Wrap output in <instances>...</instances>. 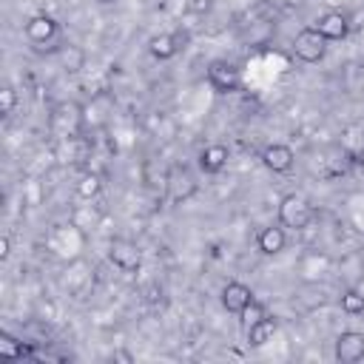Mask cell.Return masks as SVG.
<instances>
[{
	"instance_id": "cell-1",
	"label": "cell",
	"mask_w": 364,
	"mask_h": 364,
	"mask_svg": "<svg viewBox=\"0 0 364 364\" xmlns=\"http://www.w3.org/2000/svg\"><path fill=\"white\" fill-rule=\"evenodd\" d=\"M313 222V205L301 196V193H287L279 202V225L293 228V230H304Z\"/></svg>"
},
{
	"instance_id": "cell-2",
	"label": "cell",
	"mask_w": 364,
	"mask_h": 364,
	"mask_svg": "<svg viewBox=\"0 0 364 364\" xmlns=\"http://www.w3.org/2000/svg\"><path fill=\"white\" fill-rule=\"evenodd\" d=\"M293 57H299L301 63H318L324 60L327 54V40L313 28V26H304L296 37H293Z\"/></svg>"
},
{
	"instance_id": "cell-3",
	"label": "cell",
	"mask_w": 364,
	"mask_h": 364,
	"mask_svg": "<svg viewBox=\"0 0 364 364\" xmlns=\"http://www.w3.org/2000/svg\"><path fill=\"white\" fill-rule=\"evenodd\" d=\"M336 358L341 364H355L364 358V333L361 330H341L336 336Z\"/></svg>"
},
{
	"instance_id": "cell-4",
	"label": "cell",
	"mask_w": 364,
	"mask_h": 364,
	"mask_svg": "<svg viewBox=\"0 0 364 364\" xmlns=\"http://www.w3.org/2000/svg\"><path fill=\"white\" fill-rule=\"evenodd\" d=\"M108 259H111L119 270H125V273H134V270H139V264H142V253H139L136 245L128 242V239H111V245H108Z\"/></svg>"
},
{
	"instance_id": "cell-5",
	"label": "cell",
	"mask_w": 364,
	"mask_h": 364,
	"mask_svg": "<svg viewBox=\"0 0 364 364\" xmlns=\"http://www.w3.org/2000/svg\"><path fill=\"white\" fill-rule=\"evenodd\" d=\"M293 162H296V154L287 142H273L262 151V165L273 173H287L293 168Z\"/></svg>"
},
{
	"instance_id": "cell-6",
	"label": "cell",
	"mask_w": 364,
	"mask_h": 364,
	"mask_svg": "<svg viewBox=\"0 0 364 364\" xmlns=\"http://www.w3.org/2000/svg\"><path fill=\"white\" fill-rule=\"evenodd\" d=\"M253 301H256V299H253V290H250L245 282H228V284L222 287V307H225L228 313L242 316V310L250 307Z\"/></svg>"
},
{
	"instance_id": "cell-7",
	"label": "cell",
	"mask_w": 364,
	"mask_h": 364,
	"mask_svg": "<svg viewBox=\"0 0 364 364\" xmlns=\"http://www.w3.org/2000/svg\"><path fill=\"white\" fill-rule=\"evenodd\" d=\"M313 28L330 43V40H344L347 31H350V23H347V17L341 11H324V14H318L313 20Z\"/></svg>"
},
{
	"instance_id": "cell-8",
	"label": "cell",
	"mask_w": 364,
	"mask_h": 364,
	"mask_svg": "<svg viewBox=\"0 0 364 364\" xmlns=\"http://www.w3.org/2000/svg\"><path fill=\"white\" fill-rule=\"evenodd\" d=\"M208 82H210L216 91H222V94L236 91V88H239V71H236L230 63H225V60H213V63L208 65Z\"/></svg>"
},
{
	"instance_id": "cell-9",
	"label": "cell",
	"mask_w": 364,
	"mask_h": 364,
	"mask_svg": "<svg viewBox=\"0 0 364 364\" xmlns=\"http://www.w3.org/2000/svg\"><path fill=\"white\" fill-rule=\"evenodd\" d=\"M287 245V233H284V225H267L259 230L256 236V247L264 253V256H276L282 253Z\"/></svg>"
},
{
	"instance_id": "cell-10",
	"label": "cell",
	"mask_w": 364,
	"mask_h": 364,
	"mask_svg": "<svg viewBox=\"0 0 364 364\" xmlns=\"http://www.w3.org/2000/svg\"><path fill=\"white\" fill-rule=\"evenodd\" d=\"M26 37L31 43H48L54 34H57V20L51 14H34L26 20Z\"/></svg>"
},
{
	"instance_id": "cell-11",
	"label": "cell",
	"mask_w": 364,
	"mask_h": 364,
	"mask_svg": "<svg viewBox=\"0 0 364 364\" xmlns=\"http://www.w3.org/2000/svg\"><path fill=\"white\" fill-rule=\"evenodd\" d=\"M228 148L225 145H219V142H213V145H205L202 148V154H199V168L205 171V173H222L225 168H228Z\"/></svg>"
},
{
	"instance_id": "cell-12",
	"label": "cell",
	"mask_w": 364,
	"mask_h": 364,
	"mask_svg": "<svg viewBox=\"0 0 364 364\" xmlns=\"http://www.w3.org/2000/svg\"><path fill=\"white\" fill-rule=\"evenodd\" d=\"M276 318H270L267 313L262 316V318H256L250 327H245V333H247V344L250 347H264L270 338H273V333H276Z\"/></svg>"
},
{
	"instance_id": "cell-13",
	"label": "cell",
	"mask_w": 364,
	"mask_h": 364,
	"mask_svg": "<svg viewBox=\"0 0 364 364\" xmlns=\"http://www.w3.org/2000/svg\"><path fill=\"white\" fill-rule=\"evenodd\" d=\"M148 51H151L154 60H171L179 51V46H176V37L173 34H154L148 40Z\"/></svg>"
},
{
	"instance_id": "cell-14",
	"label": "cell",
	"mask_w": 364,
	"mask_h": 364,
	"mask_svg": "<svg viewBox=\"0 0 364 364\" xmlns=\"http://www.w3.org/2000/svg\"><path fill=\"white\" fill-rule=\"evenodd\" d=\"M341 310H344L347 316H361V313H364V293L355 290V287L344 290V293H341Z\"/></svg>"
},
{
	"instance_id": "cell-15",
	"label": "cell",
	"mask_w": 364,
	"mask_h": 364,
	"mask_svg": "<svg viewBox=\"0 0 364 364\" xmlns=\"http://www.w3.org/2000/svg\"><path fill=\"white\" fill-rule=\"evenodd\" d=\"M0 355L3 358H23L26 355V347H23V341L11 338L9 333H0Z\"/></svg>"
},
{
	"instance_id": "cell-16",
	"label": "cell",
	"mask_w": 364,
	"mask_h": 364,
	"mask_svg": "<svg viewBox=\"0 0 364 364\" xmlns=\"http://www.w3.org/2000/svg\"><path fill=\"white\" fill-rule=\"evenodd\" d=\"M100 191H102V182H100L97 173H85V176L77 182V193H80L82 199H94Z\"/></svg>"
},
{
	"instance_id": "cell-17",
	"label": "cell",
	"mask_w": 364,
	"mask_h": 364,
	"mask_svg": "<svg viewBox=\"0 0 364 364\" xmlns=\"http://www.w3.org/2000/svg\"><path fill=\"white\" fill-rule=\"evenodd\" d=\"M14 102H17L14 88H11V85H3V88H0V114L9 117V114L14 111Z\"/></svg>"
},
{
	"instance_id": "cell-18",
	"label": "cell",
	"mask_w": 364,
	"mask_h": 364,
	"mask_svg": "<svg viewBox=\"0 0 364 364\" xmlns=\"http://www.w3.org/2000/svg\"><path fill=\"white\" fill-rule=\"evenodd\" d=\"M262 316H264V307H262L259 301H253L250 307H245V310H242V318H245V327H250V324H253L256 318H262Z\"/></svg>"
},
{
	"instance_id": "cell-19",
	"label": "cell",
	"mask_w": 364,
	"mask_h": 364,
	"mask_svg": "<svg viewBox=\"0 0 364 364\" xmlns=\"http://www.w3.org/2000/svg\"><path fill=\"white\" fill-rule=\"evenodd\" d=\"M9 253H11V239L3 236V239H0V259H9Z\"/></svg>"
},
{
	"instance_id": "cell-20",
	"label": "cell",
	"mask_w": 364,
	"mask_h": 364,
	"mask_svg": "<svg viewBox=\"0 0 364 364\" xmlns=\"http://www.w3.org/2000/svg\"><path fill=\"white\" fill-rule=\"evenodd\" d=\"M358 162L364 165V142H361V148H358Z\"/></svg>"
},
{
	"instance_id": "cell-21",
	"label": "cell",
	"mask_w": 364,
	"mask_h": 364,
	"mask_svg": "<svg viewBox=\"0 0 364 364\" xmlns=\"http://www.w3.org/2000/svg\"><path fill=\"white\" fill-rule=\"evenodd\" d=\"M97 3H114V0H97Z\"/></svg>"
}]
</instances>
